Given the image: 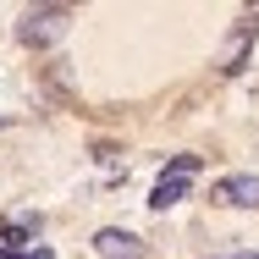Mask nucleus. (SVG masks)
Segmentation results:
<instances>
[{
    "instance_id": "39448f33",
    "label": "nucleus",
    "mask_w": 259,
    "mask_h": 259,
    "mask_svg": "<svg viewBox=\"0 0 259 259\" xmlns=\"http://www.w3.org/2000/svg\"><path fill=\"white\" fill-rule=\"evenodd\" d=\"M193 171H199V155H177V160H171V171H165V177H193Z\"/></svg>"
},
{
    "instance_id": "0eeeda50",
    "label": "nucleus",
    "mask_w": 259,
    "mask_h": 259,
    "mask_svg": "<svg viewBox=\"0 0 259 259\" xmlns=\"http://www.w3.org/2000/svg\"><path fill=\"white\" fill-rule=\"evenodd\" d=\"M232 259H259V254H232Z\"/></svg>"
},
{
    "instance_id": "f257e3e1",
    "label": "nucleus",
    "mask_w": 259,
    "mask_h": 259,
    "mask_svg": "<svg viewBox=\"0 0 259 259\" xmlns=\"http://www.w3.org/2000/svg\"><path fill=\"white\" fill-rule=\"evenodd\" d=\"M66 6H45V11H28L22 17V28H17V39L22 45H50V39H61L66 33Z\"/></svg>"
},
{
    "instance_id": "7ed1b4c3",
    "label": "nucleus",
    "mask_w": 259,
    "mask_h": 259,
    "mask_svg": "<svg viewBox=\"0 0 259 259\" xmlns=\"http://www.w3.org/2000/svg\"><path fill=\"white\" fill-rule=\"evenodd\" d=\"M215 199L221 204H237V209H254L259 204V177H226L215 188Z\"/></svg>"
},
{
    "instance_id": "423d86ee",
    "label": "nucleus",
    "mask_w": 259,
    "mask_h": 259,
    "mask_svg": "<svg viewBox=\"0 0 259 259\" xmlns=\"http://www.w3.org/2000/svg\"><path fill=\"white\" fill-rule=\"evenodd\" d=\"M22 259H55V254H45V248H39V254H22Z\"/></svg>"
},
{
    "instance_id": "20e7f679",
    "label": "nucleus",
    "mask_w": 259,
    "mask_h": 259,
    "mask_svg": "<svg viewBox=\"0 0 259 259\" xmlns=\"http://www.w3.org/2000/svg\"><path fill=\"white\" fill-rule=\"evenodd\" d=\"M182 193H188V177H160L155 193H149V204H155V209H171V204H182Z\"/></svg>"
},
{
    "instance_id": "f03ea898",
    "label": "nucleus",
    "mask_w": 259,
    "mask_h": 259,
    "mask_svg": "<svg viewBox=\"0 0 259 259\" xmlns=\"http://www.w3.org/2000/svg\"><path fill=\"white\" fill-rule=\"evenodd\" d=\"M94 248L105 259H144V243L133 237V232H116V226H105L100 237H94Z\"/></svg>"
}]
</instances>
